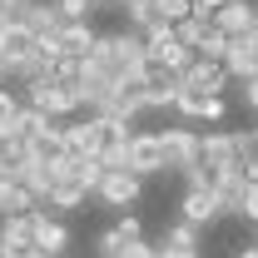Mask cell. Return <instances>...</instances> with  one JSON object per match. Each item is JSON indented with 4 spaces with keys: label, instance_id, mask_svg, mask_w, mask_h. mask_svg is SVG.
<instances>
[{
    "label": "cell",
    "instance_id": "6da1fadb",
    "mask_svg": "<svg viewBox=\"0 0 258 258\" xmlns=\"http://www.w3.org/2000/svg\"><path fill=\"white\" fill-rule=\"evenodd\" d=\"M90 64L104 70L114 85H124V80H144V64H149L144 35H134V30H109V35H99L95 50H90Z\"/></svg>",
    "mask_w": 258,
    "mask_h": 258
},
{
    "label": "cell",
    "instance_id": "7a4b0ae2",
    "mask_svg": "<svg viewBox=\"0 0 258 258\" xmlns=\"http://www.w3.org/2000/svg\"><path fill=\"white\" fill-rule=\"evenodd\" d=\"M25 104H35V109L50 114V119H70L75 109H85V104H80V90H64V85H55L50 75L25 80Z\"/></svg>",
    "mask_w": 258,
    "mask_h": 258
},
{
    "label": "cell",
    "instance_id": "3957f363",
    "mask_svg": "<svg viewBox=\"0 0 258 258\" xmlns=\"http://www.w3.org/2000/svg\"><path fill=\"white\" fill-rule=\"evenodd\" d=\"M174 114H179L184 124H224V119H228V99H224V95H204V90L179 85Z\"/></svg>",
    "mask_w": 258,
    "mask_h": 258
},
{
    "label": "cell",
    "instance_id": "277c9868",
    "mask_svg": "<svg viewBox=\"0 0 258 258\" xmlns=\"http://www.w3.org/2000/svg\"><path fill=\"white\" fill-rule=\"evenodd\" d=\"M159 144H164V174H189L199 164V129L189 124L159 129Z\"/></svg>",
    "mask_w": 258,
    "mask_h": 258
},
{
    "label": "cell",
    "instance_id": "5b68a950",
    "mask_svg": "<svg viewBox=\"0 0 258 258\" xmlns=\"http://www.w3.org/2000/svg\"><path fill=\"white\" fill-rule=\"evenodd\" d=\"M95 199L104 204V209H134V204L144 199V179H139L134 169H104Z\"/></svg>",
    "mask_w": 258,
    "mask_h": 258
},
{
    "label": "cell",
    "instance_id": "8992f818",
    "mask_svg": "<svg viewBox=\"0 0 258 258\" xmlns=\"http://www.w3.org/2000/svg\"><path fill=\"white\" fill-rule=\"evenodd\" d=\"M129 169H134L139 179L164 174V144H159V129H134V134H129Z\"/></svg>",
    "mask_w": 258,
    "mask_h": 258
},
{
    "label": "cell",
    "instance_id": "52a82bcc",
    "mask_svg": "<svg viewBox=\"0 0 258 258\" xmlns=\"http://www.w3.org/2000/svg\"><path fill=\"white\" fill-rule=\"evenodd\" d=\"M144 50H149V60H159V64H169L174 75H184L194 64V50L174 35V25L169 30H154V35H144Z\"/></svg>",
    "mask_w": 258,
    "mask_h": 258
},
{
    "label": "cell",
    "instance_id": "ba28073f",
    "mask_svg": "<svg viewBox=\"0 0 258 258\" xmlns=\"http://www.w3.org/2000/svg\"><path fill=\"white\" fill-rule=\"evenodd\" d=\"M30 224H35V248H40L45 258H60L64 248H70V224H64L60 214H50V209H35Z\"/></svg>",
    "mask_w": 258,
    "mask_h": 258
},
{
    "label": "cell",
    "instance_id": "9c48e42d",
    "mask_svg": "<svg viewBox=\"0 0 258 258\" xmlns=\"http://www.w3.org/2000/svg\"><path fill=\"white\" fill-rule=\"evenodd\" d=\"M179 85H189V90H204V95H224L233 80H228L224 60H204V55H194V64L179 75Z\"/></svg>",
    "mask_w": 258,
    "mask_h": 258
},
{
    "label": "cell",
    "instance_id": "30bf717a",
    "mask_svg": "<svg viewBox=\"0 0 258 258\" xmlns=\"http://www.w3.org/2000/svg\"><path fill=\"white\" fill-rule=\"evenodd\" d=\"M199 164H209V169H238L233 129H209V134H199Z\"/></svg>",
    "mask_w": 258,
    "mask_h": 258
},
{
    "label": "cell",
    "instance_id": "8fae6325",
    "mask_svg": "<svg viewBox=\"0 0 258 258\" xmlns=\"http://www.w3.org/2000/svg\"><path fill=\"white\" fill-rule=\"evenodd\" d=\"M219 214H224V204H219L214 189H184V199H179V219H184V224L209 228Z\"/></svg>",
    "mask_w": 258,
    "mask_h": 258
},
{
    "label": "cell",
    "instance_id": "7c38bea8",
    "mask_svg": "<svg viewBox=\"0 0 258 258\" xmlns=\"http://www.w3.org/2000/svg\"><path fill=\"white\" fill-rule=\"evenodd\" d=\"M224 70H228V80H233V85H243V80H253V75H258V40H253V35L228 40Z\"/></svg>",
    "mask_w": 258,
    "mask_h": 258
},
{
    "label": "cell",
    "instance_id": "4fadbf2b",
    "mask_svg": "<svg viewBox=\"0 0 258 258\" xmlns=\"http://www.w3.org/2000/svg\"><path fill=\"white\" fill-rule=\"evenodd\" d=\"M95 25L90 20H75V25H60V35H55V50L60 55H70V60H90V50H95Z\"/></svg>",
    "mask_w": 258,
    "mask_h": 258
},
{
    "label": "cell",
    "instance_id": "5bb4252c",
    "mask_svg": "<svg viewBox=\"0 0 258 258\" xmlns=\"http://www.w3.org/2000/svg\"><path fill=\"white\" fill-rule=\"evenodd\" d=\"M258 20V5H248V0H224V10L214 15V30H224L228 40H238V35H248Z\"/></svg>",
    "mask_w": 258,
    "mask_h": 258
},
{
    "label": "cell",
    "instance_id": "9a60e30c",
    "mask_svg": "<svg viewBox=\"0 0 258 258\" xmlns=\"http://www.w3.org/2000/svg\"><path fill=\"white\" fill-rule=\"evenodd\" d=\"M25 149H30L35 164H64V159H70V149H64V119H55L45 134H35Z\"/></svg>",
    "mask_w": 258,
    "mask_h": 258
},
{
    "label": "cell",
    "instance_id": "2e32d148",
    "mask_svg": "<svg viewBox=\"0 0 258 258\" xmlns=\"http://www.w3.org/2000/svg\"><path fill=\"white\" fill-rule=\"evenodd\" d=\"M15 179H20V184L35 194V204H45V199L55 194V184H60V164H35V159H25Z\"/></svg>",
    "mask_w": 258,
    "mask_h": 258
},
{
    "label": "cell",
    "instance_id": "e0dca14e",
    "mask_svg": "<svg viewBox=\"0 0 258 258\" xmlns=\"http://www.w3.org/2000/svg\"><path fill=\"white\" fill-rule=\"evenodd\" d=\"M35 50H40V40H35L30 25H5V35H0V55H5V64H10V75H15L20 60H30Z\"/></svg>",
    "mask_w": 258,
    "mask_h": 258
},
{
    "label": "cell",
    "instance_id": "ac0fdd59",
    "mask_svg": "<svg viewBox=\"0 0 258 258\" xmlns=\"http://www.w3.org/2000/svg\"><path fill=\"white\" fill-rule=\"evenodd\" d=\"M99 258H154V243H149V238H134V243H129L114 228H104V233H99Z\"/></svg>",
    "mask_w": 258,
    "mask_h": 258
},
{
    "label": "cell",
    "instance_id": "d6986e66",
    "mask_svg": "<svg viewBox=\"0 0 258 258\" xmlns=\"http://www.w3.org/2000/svg\"><path fill=\"white\" fill-rule=\"evenodd\" d=\"M248 199H253V184H248L238 169H228V179L219 184V204H224V214H248Z\"/></svg>",
    "mask_w": 258,
    "mask_h": 258
},
{
    "label": "cell",
    "instance_id": "ffe728a7",
    "mask_svg": "<svg viewBox=\"0 0 258 258\" xmlns=\"http://www.w3.org/2000/svg\"><path fill=\"white\" fill-rule=\"evenodd\" d=\"M40 204H35V194L20 184V179H0V219H10V214H35Z\"/></svg>",
    "mask_w": 258,
    "mask_h": 258
},
{
    "label": "cell",
    "instance_id": "44dd1931",
    "mask_svg": "<svg viewBox=\"0 0 258 258\" xmlns=\"http://www.w3.org/2000/svg\"><path fill=\"white\" fill-rule=\"evenodd\" d=\"M64 149L75 159H90L95 154V114L90 119H64Z\"/></svg>",
    "mask_w": 258,
    "mask_h": 258
},
{
    "label": "cell",
    "instance_id": "7402d4cb",
    "mask_svg": "<svg viewBox=\"0 0 258 258\" xmlns=\"http://www.w3.org/2000/svg\"><path fill=\"white\" fill-rule=\"evenodd\" d=\"M30 243H35L30 214H10V219H0V248H30Z\"/></svg>",
    "mask_w": 258,
    "mask_h": 258
},
{
    "label": "cell",
    "instance_id": "603a6c76",
    "mask_svg": "<svg viewBox=\"0 0 258 258\" xmlns=\"http://www.w3.org/2000/svg\"><path fill=\"white\" fill-rule=\"evenodd\" d=\"M55 124V119H50V114H40V109H35V104H20V114H15V119H10V134H15V139H20V144H30L35 134H45V129Z\"/></svg>",
    "mask_w": 258,
    "mask_h": 258
},
{
    "label": "cell",
    "instance_id": "cb8c5ba5",
    "mask_svg": "<svg viewBox=\"0 0 258 258\" xmlns=\"http://www.w3.org/2000/svg\"><path fill=\"white\" fill-rule=\"evenodd\" d=\"M25 159H30V149H25V144L10 134V129H0V179H15Z\"/></svg>",
    "mask_w": 258,
    "mask_h": 258
},
{
    "label": "cell",
    "instance_id": "d4e9b609",
    "mask_svg": "<svg viewBox=\"0 0 258 258\" xmlns=\"http://www.w3.org/2000/svg\"><path fill=\"white\" fill-rule=\"evenodd\" d=\"M25 25L35 30V40H55L64 20H60V10H55V0H50V5H45V0H35V10H30V20H25Z\"/></svg>",
    "mask_w": 258,
    "mask_h": 258
},
{
    "label": "cell",
    "instance_id": "484cf974",
    "mask_svg": "<svg viewBox=\"0 0 258 258\" xmlns=\"http://www.w3.org/2000/svg\"><path fill=\"white\" fill-rule=\"evenodd\" d=\"M159 248H199V228L184 224V219L169 224V228H164V238H159Z\"/></svg>",
    "mask_w": 258,
    "mask_h": 258
},
{
    "label": "cell",
    "instance_id": "4316f807",
    "mask_svg": "<svg viewBox=\"0 0 258 258\" xmlns=\"http://www.w3.org/2000/svg\"><path fill=\"white\" fill-rule=\"evenodd\" d=\"M174 35H179V40L189 45L194 55H199V45H204V35H209V20H199V15H184V20L174 25Z\"/></svg>",
    "mask_w": 258,
    "mask_h": 258
},
{
    "label": "cell",
    "instance_id": "83f0119b",
    "mask_svg": "<svg viewBox=\"0 0 258 258\" xmlns=\"http://www.w3.org/2000/svg\"><path fill=\"white\" fill-rule=\"evenodd\" d=\"M55 10H60L64 25H75V20H90L95 15V0H55Z\"/></svg>",
    "mask_w": 258,
    "mask_h": 258
},
{
    "label": "cell",
    "instance_id": "f1b7e54d",
    "mask_svg": "<svg viewBox=\"0 0 258 258\" xmlns=\"http://www.w3.org/2000/svg\"><path fill=\"white\" fill-rule=\"evenodd\" d=\"M30 10H35V0H0V20L5 25H25Z\"/></svg>",
    "mask_w": 258,
    "mask_h": 258
},
{
    "label": "cell",
    "instance_id": "f546056e",
    "mask_svg": "<svg viewBox=\"0 0 258 258\" xmlns=\"http://www.w3.org/2000/svg\"><path fill=\"white\" fill-rule=\"evenodd\" d=\"M149 5H154V15H159L164 25H179L189 15V0H149Z\"/></svg>",
    "mask_w": 258,
    "mask_h": 258
},
{
    "label": "cell",
    "instance_id": "4dcf8cb0",
    "mask_svg": "<svg viewBox=\"0 0 258 258\" xmlns=\"http://www.w3.org/2000/svg\"><path fill=\"white\" fill-rule=\"evenodd\" d=\"M199 55H204V60H224V55H228V35L209 25V35H204V45H199Z\"/></svg>",
    "mask_w": 258,
    "mask_h": 258
},
{
    "label": "cell",
    "instance_id": "1f68e13d",
    "mask_svg": "<svg viewBox=\"0 0 258 258\" xmlns=\"http://www.w3.org/2000/svg\"><path fill=\"white\" fill-rule=\"evenodd\" d=\"M20 104H25V99L15 95L10 85H0V129H10V119L20 114Z\"/></svg>",
    "mask_w": 258,
    "mask_h": 258
},
{
    "label": "cell",
    "instance_id": "d6a6232c",
    "mask_svg": "<svg viewBox=\"0 0 258 258\" xmlns=\"http://www.w3.org/2000/svg\"><path fill=\"white\" fill-rule=\"evenodd\" d=\"M114 233H119V238H129V243H134V238H144V224H139V219H134V214H119V219H114Z\"/></svg>",
    "mask_w": 258,
    "mask_h": 258
},
{
    "label": "cell",
    "instance_id": "836d02e7",
    "mask_svg": "<svg viewBox=\"0 0 258 258\" xmlns=\"http://www.w3.org/2000/svg\"><path fill=\"white\" fill-rule=\"evenodd\" d=\"M224 10V0H189V15H199V20H209L214 25V15Z\"/></svg>",
    "mask_w": 258,
    "mask_h": 258
},
{
    "label": "cell",
    "instance_id": "e575fe53",
    "mask_svg": "<svg viewBox=\"0 0 258 258\" xmlns=\"http://www.w3.org/2000/svg\"><path fill=\"white\" fill-rule=\"evenodd\" d=\"M238 95H243V104L258 114V75H253V80H243V90H238Z\"/></svg>",
    "mask_w": 258,
    "mask_h": 258
},
{
    "label": "cell",
    "instance_id": "d590c367",
    "mask_svg": "<svg viewBox=\"0 0 258 258\" xmlns=\"http://www.w3.org/2000/svg\"><path fill=\"white\" fill-rule=\"evenodd\" d=\"M0 258H45V253L30 243V248H0Z\"/></svg>",
    "mask_w": 258,
    "mask_h": 258
},
{
    "label": "cell",
    "instance_id": "8d00e7d4",
    "mask_svg": "<svg viewBox=\"0 0 258 258\" xmlns=\"http://www.w3.org/2000/svg\"><path fill=\"white\" fill-rule=\"evenodd\" d=\"M164 258H199V248H159Z\"/></svg>",
    "mask_w": 258,
    "mask_h": 258
},
{
    "label": "cell",
    "instance_id": "74e56055",
    "mask_svg": "<svg viewBox=\"0 0 258 258\" xmlns=\"http://www.w3.org/2000/svg\"><path fill=\"white\" fill-rule=\"evenodd\" d=\"M0 85H10V64H5V55H0Z\"/></svg>",
    "mask_w": 258,
    "mask_h": 258
},
{
    "label": "cell",
    "instance_id": "f35d334b",
    "mask_svg": "<svg viewBox=\"0 0 258 258\" xmlns=\"http://www.w3.org/2000/svg\"><path fill=\"white\" fill-rule=\"evenodd\" d=\"M134 5H149V0H119V10H134Z\"/></svg>",
    "mask_w": 258,
    "mask_h": 258
},
{
    "label": "cell",
    "instance_id": "ab89813d",
    "mask_svg": "<svg viewBox=\"0 0 258 258\" xmlns=\"http://www.w3.org/2000/svg\"><path fill=\"white\" fill-rule=\"evenodd\" d=\"M109 5H114V10H119V0H95V10H109Z\"/></svg>",
    "mask_w": 258,
    "mask_h": 258
},
{
    "label": "cell",
    "instance_id": "60d3db41",
    "mask_svg": "<svg viewBox=\"0 0 258 258\" xmlns=\"http://www.w3.org/2000/svg\"><path fill=\"white\" fill-rule=\"evenodd\" d=\"M238 258H258V243H253V248H238Z\"/></svg>",
    "mask_w": 258,
    "mask_h": 258
},
{
    "label": "cell",
    "instance_id": "b9f144b4",
    "mask_svg": "<svg viewBox=\"0 0 258 258\" xmlns=\"http://www.w3.org/2000/svg\"><path fill=\"white\" fill-rule=\"evenodd\" d=\"M248 35H253V40H258V20H253V30H248Z\"/></svg>",
    "mask_w": 258,
    "mask_h": 258
},
{
    "label": "cell",
    "instance_id": "7bdbcfd3",
    "mask_svg": "<svg viewBox=\"0 0 258 258\" xmlns=\"http://www.w3.org/2000/svg\"><path fill=\"white\" fill-rule=\"evenodd\" d=\"M154 258H164V253H159V243H154Z\"/></svg>",
    "mask_w": 258,
    "mask_h": 258
},
{
    "label": "cell",
    "instance_id": "ee69618b",
    "mask_svg": "<svg viewBox=\"0 0 258 258\" xmlns=\"http://www.w3.org/2000/svg\"><path fill=\"white\" fill-rule=\"evenodd\" d=\"M253 139H258V124H253Z\"/></svg>",
    "mask_w": 258,
    "mask_h": 258
},
{
    "label": "cell",
    "instance_id": "f6af8a7d",
    "mask_svg": "<svg viewBox=\"0 0 258 258\" xmlns=\"http://www.w3.org/2000/svg\"><path fill=\"white\" fill-rule=\"evenodd\" d=\"M253 224H258V219H253Z\"/></svg>",
    "mask_w": 258,
    "mask_h": 258
}]
</instances>
